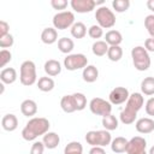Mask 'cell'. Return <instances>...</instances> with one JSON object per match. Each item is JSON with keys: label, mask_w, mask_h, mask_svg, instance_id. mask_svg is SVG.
Masks as SVG:
<instances>
[{"label": "cell", "mask_w": 154, "mask_h": 154, "mask_svg": "<svg viewBox=\"0 0 154 154\" xmlns=\"http://www.w3.org/2000/svg\"><path fill=\"white\" fill-rule=\"evenodd\" d=\"M49 122L43 117H34L29 119L25 124L24 129L22 130V137L25 141H34L38 136H43L49 130Z\"/></svg>", "instance_id": "obj_2"}, {"label": "cell", "mask_w": 154, "mask_h": 154, "mask_svg": "<svg viewBox=\"0 0 154 154\" xmlns=\"http://www.w3.org/2000/svg\"><path fill=\"white\" fill-rule=\"evenodd\" d=\"M143 103H144V99H143L141 93L130 94V96L126 101L125 108L119 114L120 122L125 125H130V124L135 123V119L137 117V112L142 108Z\"/></svg>", "instance_id": "obj_1"}, {"label": "cell", "mask_w": 154, "mask_h": 154, "mask_svg": "<svg viewBox=\"0 0 154 154\" xmlns=\"http://www.w3.org/2000/svg\"><path fill=\"white\" fill-rule=\"evenodd\" d=\"M58 48L61 53H65L69 55L72 52V49L75 48V43L69 37H61L58 40Z\"/></svg>", "instance_id": "obj_25"}, {"label": "cell", "mask_w": 154, "mask_h": 154, "mask_svg": "<svg viewBox=\"0 0 154 154\" xmlns=\"http://www.w3.org/2000/svg\"><path fill=\"white\" fill-rule=\"evenodd\" d=\"M10 25L5 20H0V37H4L6 35H8L10 32Z\"/></svg>", "instance_id": "obj_41"}, {"label": "cell", "mask_w": 154, "mask_h": 154, "mask_svg": "<svg viewBox=\"0 0 154 154\" xmlns=\"http://www.w3.org/2000/svg\"><path fill=\"white\" fill-rule=\"evenodd\" d=\"M135 128L140 134H150L154 131V120L152 118H140L135 123Z\"/></svg>", "instance_id": "obj_13"}, {"label": "cell", "mask_w": 154, "mask_h": 154, "mask_svg": "<svg viewBox=\"0 0 154 154\" xmlns=\"http://www.w3.org/2000/svg\"><path fill=\"white\" fill-rule=\"evenodd\" d=\"M108 48H109V46L106 43V41H101V40L95 41L91 46V51H93L94 55H96V57L106 55L107 52H108Z\"/></svg>", "instance_id": "obj_24"}, {"label": "cell", "mask_w": 154, "mask_h": 154, "mask_svg": "<svg viewBox=\"0 0 154 154\" xmlns=\"http://www.w3.org/2000/svg\"><path fill=\"white\" fill-rule=\"evenodd\" d=\"M51 5L54 10H65L67 7V1L66 0H52Z\"/></svg>", "instance_id": "obj_39"}, {"label": "cell", "mask_w": 154, "mask_h": 154, "mask_svg": "<svg viewBox=\"0 0 154 154\" xmlns=\"http://www.w3.org/2000/svg\"><path fill=\"white\" fill-rule=\"evenodd\" d=\"M20 112L25 117H32L37 113V103L31 99H26L20 103Z\"/></svg>", "instance_id": "obj_15"}, {"label": "cell", "mask_w": 154, "mask_h": 154, "mask_svg": "<svg viewBox=\"0 0 154 154\" xmlns=\"http://www.w3.org/2000/svg\"><path fill=\"white\" fill-rule=\"evenodd\" d=\"M75 24V14L71 11H61L53 17V28L58 30H65Z\"/></svg>", "instance_id": "obj_7"}, {"label": "cell", "mask_w": 154, "mask_h": 154, "mask_svg": "<svg viewBox=\"0 0 154 154\" xmlns=\"http://www.w3.org/2000/svg\"><path fill=\"white\" fill-rule=\"evenodd\" d=\"M147 7H148L152 12H154V0H148V1H147Z\"/></svg>", "instance_id": "obj_44"}, {"label": "cell", "mask_w": 154, "mask_h": 154, "mask_svg": "<svg viewBox=\"0 0 154 154\" xmlns=\"http://www.w3.org/2000/svg\"><path fill=\"white\" fill-rule=\"evenodd\" d=\"M37 79L36 75V65L31 60H25L22 63L19 69V81L23 85L29 87L32 85Z\"/></svg>", "instance_id": "obj_5"}, {"label": "cell", "mask_w": 154, "mask_h": 154, "mask_svg": "<svg viewBox=\"0 0 154 154\" xmlns=\"http://www.w3.org/2000/svg\"><path fill=\"white\" fill-rule=\"evenodd\" d=\"M0 79L4 84H12L17 79V71L13 67H5L0 72Z\"/></svg>", "instance_id": "obj_20"}, {"label": "cell", "mask_w": 154, "mask_h": 154, "mask_svg": "<svg viewBox=\"0 0 154 154\" xmlns=\"http://www.w3.org/2000/svg\"><path fill=\"white\" fill-rule=\"evenodd\" d=\"M71 35L75 38H83L87 35V26L82 22H76L71 26Z\"/></svg>", "instance_id": "obj_28"}, {"label": "cell", "mask_w": 154, "mask_h": 154, "mask_svg": "<svg viewBox=\"0 0 154 154\" xmlns=\"http://www.w3.org/2000/svg\"><path fill=\"white\" fill-rule=\"evenodd\" d=\"M42 142L45 144V147L47 149H54L59 146L60 143V137L57 132H53V131H48L47 134L43 135V138H42Z\"/></svg>", "instance_id": "obj_16"}, {"label": "cell", "mask_w": 154, "mask_h": 154, "mask_svg": "<svg viewBox=\"0 0 154 154\" xmlns=\"http://www.w3.org/2000/svg\"><path fill=\"white\" fill-rule=\"evenodd\" d=\"M88 65V58L82 53L69 54L64 59V67L69 71H76L79 69H84Z\"/></svg>", "instance_id": "obj_8"}, {"label": "cell", "mask_w": 154, "mask_h": 154, "mask_svg": "<svg viewBox=\"0 0 154 154\" xmlns=\"http://www.w3.org/2000/svg\"><path fill=\"white\" fill-rule=\"evenodd\" d=\"M60 107L61 109L65 112V113H72V112H76V105H75V101H73V97H72V94L71 95H64L60 100Z\"/></svg>", "instance_id": "obj_23"}, {"label": "cell", "mask_w": 154, "mask_h": 154, "mask_svg": "<svg viewBox=\"0 0 154 154\" xmlns=\"http://www.w3.org/2000/svg\"><path fill=\"white\" fill-rule=\"evenodd\" d=\"M146 113L154 117V97H149L146 102Z\"/></svg>", "instance_id": "obj_40"}, {"label": "cell", "mask_w": 154, "mask_h": 154, "mask_svg": "<svg viewBox=\"0 0 154 154\" xmlns=\"http://www.w3.org/2000/svg\"><path fill=\"white\" fill-rule=\"evenodd\" d=\"M72 97H73V101H75L77 111H82V109L85 108V106H87V97H85V95L83 93H73Z\"/></svg>", "instance_id": "obj_32"}, {"label": "cell", "mask_w": 154, "mask_h": 154, "mask_svg": "<svg viewBox=\"0 0 154 154\" xmlns=\"http://www.w3.org/2000/svg\"><path fill=\"white\" fill-rule=\"evenodd\" d=\"M54 85H55V83H54L53 78H51V77H48V76L41 77V78H38V81H37V88H38L41 91H43V93H47V91L53 90Z\"/></svg>", "instance_id": "obj_27"}, {"label": "cell", "mask_w": 154, "mask_h": 154, "mask_svg": "<svg viewBox=\"0 0 154 154\" xmlns=\"http://www.w3.org/2000/svg\"><path fill=\"white\" fill-rule=\"evenodd\" d=\"M141 91L147 96L154 95V77H146L141 82Z\"/></svg>", "instance_id": "obj_26"}, {"label": "cell", "mask_w": 154, "mask_h": 154, "mask_svg": "<svg viewBox=\"0 0 154 154\" xmlns=\"http://www.w3.org/2000/svg\"><path fill=\"white\" fill-rule=\"evenodd\" d=\"M148 154H154V146H153V147H150V149H149Z\"/></svg>", "instance_id": "obj_45"}, {"label": "cell", "mask_w": 154, "mask_h": 154, "mask_svg": "<svg viewBox=\"0 0 154 154\" xmlns=\"http://www.w3.org/2000/svg\"><path fill=\"white\" fill-rule=\"evenodd\" d=\"M107 57L111 61H119L123 57V49L120 46H109Z\"/></svg>", "instance_id": "obj_31"}, {"label": "cell", "mask_w": 154, "mask_h": 154, "mask_svg": "<svg viewBox=\"0 0 154 154\" xmlns=\"http://www.w3.org/2000/svg\"><path fill=\"white\" fill-rule=\"evenodd\" d=\"M72 10H75L78 13H87L95 8L96 1L94 0H71L70 2Z\"/></svg>", "instance_id": "obj_12"}, {"label": "cell", "mask_w": 154, "mask_h": 154, "mask_svg": "<svg viewBox=\"0 0 154 154\" xmlns=\"http://www.w3.org/2000/svg\"><path fill=\"white\" fill-rule=\"evenodd\" d=\"M132 64L136 70L146 71L150 67V57L143 46H136L131 49Z\"/></svg>", "instance_id": "obj_3"}, {"label": "cell", "mask_w": 154, "mask_h": 154, "mask_svg": "<svg viewBox=\"0 0 154 154\" xmlns=\"http://www.w3.org/2000/svg\"><path fill=\"white\" fill-rule=\"evenodd\" d=\"M88 35L91 37V38H100V37H102L103 36V29L100 26V25H97V24H94V25H91L89 29H88Z\"/></svg>", "instance_id": "obj_34"}, {"label": "cell", "mask_w": 154, "mask_h": 154, "mask_svg": "<svg viewBox=\"0 0 154 154\" xmlns=\"http://www.w3.org/2000/svg\"><path fill=\"white\" fill-rule=\"evenodd\" d=\"M129 96H130L129 90L125 87H116L114 89L111 90L108 95V100L112 105H120L126 102Z\"/></svg>", "instance_id": "obj_11"}, {"label": "cell", "mask_w": 154, "mask_h": 154, "mask_svg": "<svg viewBox=\"0 0 154 154\" xmlns=\"http://www.w3.org/2000/svg\"><path fill=\"white\" fill-rule=\"evenodd\" d=\"M1 126L5 131H14L18 128V119L13 113H7L1 119Z\"/></svg>", "instance_id": "obj_14"}, {"label": "cell", "mask_w": 154, "mask_h": 154, "mask_svg": "<svg viewBox=\"0 0 154 154\" xmlns=\"http://www.w3.org/2000/svg\"><path fill=\"white\" fill-rule=\"evenodd\" d=\"M64 154H83V147L79 142L72 141L65 146Z\"/></svg>", "instance_id": "obj_30"}, {"label": "cell", "mask_w": 154, "mask_h": 154, "mask_svg": "<svg viewBox=\"0 0 154 154\" xmlns=\"http://www.w3.org/2000/svg\"><path fill=\"white\" fill-rule=\"evenodd\" d=\"M147 148V141L141 136H135L129 140L126 153L128 154H148L146 152Z\"/></svg>", "instance_id": "obj_10"}, {"label": "cell", "mask_w": 154, "mask_h": 154, "mask_svg": "<svg viewBox=\"0 0 154 154\" xmlns=\"http://www.w3.org/2000/svg\"><path fill=\"white\" fill-rule=\"evenodd\" d=\"M89 154H106V150L103 149V147H91Z\"/></svg>", "instance_id": "obj_43"}, {"label": "cell", "mask_w": 154, "mask_h": 154, "mask_svg": "<svg viewBox=\"0 0 154 154\" xmlns=\"http://www.w3.org/2000/svg\"><path fill=\"white\" fill-rule=\"evenodd\" d=\"M45 144L43 142H40V141H36L32 143L31 146V149H30V154H43V150H45Z\"/></svg>", "instance_id": "obj_38"}, {"label": "cell", "mask_w": 154, "mask_h": 154, "mask_svg": "<svg viewBox=\"0 0 154 154\" xmlns=\"http://www.w3.org/2000/svg\"><path fill=\"white\" fill-rule=\"evenodd\" d=\"M128 142H129V141H128L125 137H122V136L113 138L112 142H111V149H112V152H114V153H117V154H120V153L126 152Z\"/></svg>", "instance_id": "obj_21"}, {"label": "cell", "mask_w": 154, "mask_h": 154, "mask_svg": "<svg viewBox=\"0 0 154 154\" xmlns=\"http://www.w3.org/2000/svg\"><path fill=\"white\" fill-rule=\"evenodd\" d=\"M105 41L108 46H119L123 41V36L118 30H109L105 35Z\"/></svg>", "instance_id": "obj_22"}, {"label": "cell", "mask_w": 154, "mask_h": 154, "mask_svg": "<svg viewBox=\"0 0 154 154\" xmlns=\"http://www.w3.org/2000/svg\"><path fill=\"white\" fill-rule=\"evenodd\" d=\"M58 40V32L55 28H45L41 32V41L46 45H52Z\"/></svg>", "instance_id": "obj_19"}, {"label": "cell", "mask_w": 154, "mask_h": 154, "mask_svg": "<svg viewBox=\"0 0 154 154\" xmlns=\"http://www.w3.org/2000/svg\"><path fill=\"white\" fill-rule=\"evenodd\" d=\"M90 112L95 116L105 117L107 114H111L112 112V103L109 101H106L101 97H94L89 102Z\"/></svg>", "instance_id": "obj_9"}, {"label": "cell", "mask_w": 154, "mask_h": 154, "mask_svg": "<svg viewBox=\"0 0 154 154\" xmlns=\"http://www.w3.org/2000/svg\"><path fill=\"white\" fill-rule=\"evenodd\" d=\"M102 126H103L105 130H107V131L116 130V129L118 128V119H117L116 116H113L112 113H111V114H107V116L102 117Z\"/></svg>", "instance_id": "obj_29"}, {"label": "cell", "mask_w": 154, "mask_h": 154, "mask_svg": "<svg viewBox=\"0 0 154 154\" xmlns=\"http://www.w3.org/2000/svg\"><path fill=\"white\" fill-rule=\"evenodd\" d=\"M85 141L91 147H106L111 144L112 136L107 130H91L85 134Z\"/></svg>", "instance_id": "obj_4"}, {"label": "cell", "mask_w": 154, "mask_h": 154, "mask_svg": "<svg viewBox=\"0 0 154 154\" xmlns=\"http://www.w3.org/2000/svg\"><path fill=\"white\" fill-rule=\"evenodd\" d=\"M144 26L150 35V37L154 38V14H148L144 18Z\"/></svg>", "instance_id": "obj_35"}, {"label": "cell", "mask_w": 154, "mask_h": 154, "mask_svg": "<svg viewBox=\"0 0 154 154\" xmlns=\"http://www.w3.org/2000/svg\"><path fill=\"white\" fill-rule=\"evenodd\" d=\"M13 43H14V38H13V36L11 34H8V35H6L4 37H0V47L4 48V49L12 47Z\"/></svg>", "instance_id": "obj_37"}, {"label": "cell", "mask_w": 154, "mask_h": 154, "mask_svg": "<svg viewBox=\"0 0 154 154\" xmlns=\"http://www.w3.org/2000/svg\"><path fill=\"white\" fill-rule=\"evenodd\" d=\"M112 7L116 12L122 13L129 10L130 7V1L129 0H113L112 1Z\"/></svg>", "instance_id": "obj_33"}, {"label": "cell", "mask_w": 154, "mask_h": 154, "mask_svg": "<svg viewBox=\"0 0 154 154\" xmlns=\"http://www.w3.org/2000/svg\"><path fill=\"white\" fill-rule=\"evenodd\" d=\"M95 19L97 22V25H100L102 29H109L116 24V16L113 11L107 6H100L96 8Z\"/></svg>", "instance_id": "obj_6"}, {"label": "cell", "mask_w": 154, "mask_h": 154, "mask_svg": "<svg viewBox=\"0 0 154 154\" xmlns=\"http://www.w3.org/2000/svg\"><path fill=\"white\" fill-rule=\"evenodd\" d=\"M82 77H83V81L87 82V83L95 82L99 78V70H97V67L94 66V65H87L83 69Z\"/></svg>", "instance_id": "obj_18"}, {"label": "cell", "mask_w": 154, "mask_h": 154, "mask_svg": "<svg viewBox=\"0 0 154 154\" xmlns=\"http://www.w3.org/2000/svg\"><path fill=\"white\" fill-rule=\"evenodd\" d=\"M12 59V54L10 51L7 49H1L0 51V66L5 67L7 65V63H10Z\"/></svg>", "instance_id": "obj_36"}, {"label": "cell", "mask_w": 154, "mask_h": 154, "mask_svg": "<svg viewBox=\"0 0 154 154\" xmlns=\"http://www.w3.org/2000/svg\"><path fill=\"white\" fill-rule=\"evenodd\" d=\"M45 72L49 76V77H54L58 76L61 72V64L55 60V59H49L45 63Z\"/></svg>", "instance_id": "obj_17"}, {"label": "cell", "mask_w": 154, "mask_h": 154, "mask_svg": "<svg viewBox=\"0 0 154 154\" xmlns=\"http://www.w3.org/2000/svg\"><path fill=\"white\" fill-rule=\"evenodd\" d=\"M144 48L147 49V52H154V38L149 37L144 41Z\"/></svg>", "instance_id": "obj_42"}]
</instances>
